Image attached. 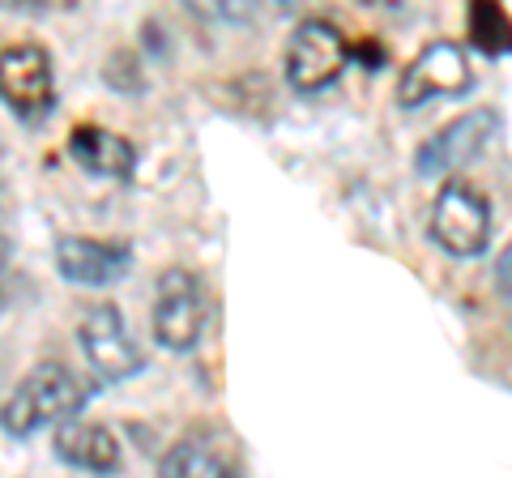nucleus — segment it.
Returning <instances> with one entry per match:
<instances>
[{
	"mask_svg": "<svg viewBox=\"0 0 512 478\" xmlns=\"http://www.w3.org/2000/svg\"><path fill=\"white\" fill-rule=\"evenodd\" d=\"M86 397H90L86 385L64 368V363H39V368H30L22 376V385L5 397L0 427H5L9 436L26 440L52 423H69L73 414L86 406Z\"/></svg>",
	"mask_w": 512,
	"mask_h": 478,
	"instance_id": "1",
	"label": "nucleus"
},
{
	"mask_svg": "<svg viewBox=\"0 0 512 478\" xmlns=\"http://www.w3.org/2000/svg\"><path fill=\"white\" fill-rule=\"evenodd\" d=\"M431 244L457 261H474L491 248V201L470 180H444L427 218Z\"/></svg>",
	"mask_w": 512,
	"mask_h": 478,
	"instance_id": "2",
	"label": "nucleus"
},
{
	"mask_svg": "<svg viewBox=\"0 0 512 478\" xmlns=\"http://www.w3.org/2000/svg\"><path fill=\"white\" fill-rule=\"evenodd\" d=\"M474 90V69L466 47L453 39H431L397 77V107L419 111L436 99H461Z\"/></svg>",
	"mask_w": 512,
	"mask_h": 478,
	"instance_id": "3",
	"label": "nucleus"
},
{
	"mask_svg": "<svg viewBox=\"0 0 512 478\" xmlns=\"http://www.w3.org/2000/svg\"><path fill=\"white\" fill-rule=\"evenodd\" d=\"M77 342H82V355L90 363V372L103 380V385H120V380L146 372V350L137 346V338L128 333V321L116 304H94L86 308L82 325H77Z\"/></svg>",
	"mask_w": 512,
	"mask_h": 478,
	"instance_id": "4",
	"label": "nucleus"
},
{
	"mask_svg": "<svg viewBox=\"0 0 512 478\" xmlns=\"http://www.w3.org/2000/svg\"><path fill=\"white\" fill-rule=\"evenodd\" d=\"M495 133H500V111L495 107H474L461 111L457 120H448L440 133H431L419 150H414V171L423 180H440V175H453L461 167H470L478 154H483Z\"/></svg>",
	"mask_w": 512,
	"mask_h": 478,
	"instance_id": "5",
	"label": "nucleus"
},
{
	"mask_svg": "<svg viewBox=\"0 0 512 478\" xmlns=\"http://www.w3.org/2000/svg\"><path fill=\"white\" fill-rule=\"evenodd\" d=\"M346 60L350 47L338 26L325 18H303L291 30V43H286V82L299 94H316L338 82Z\"/></svg>",
	"mask_w": 512,
	"mask_h": 478,
	"instance_id": "6",
	"label": "nucleus"
},
{
	"mask_svg": "<svg viewBox=\"0 0 512 478\" xmlns=\"http://www.w3.org/2000/svg\"><path fill=\"white\" fill-rule=\"evenodd\" d=\"M0 103L26 124L43 120L56 107L52 56L39 43H13L0 52Z\"/></svg>",
	"mask_w": 512,
	"mask_h": 478,
	"instance_id": "7",
	"label": "nucleus"
},
{
	"mask_svg": "<svg viewBox=\"0 0 512 478\" xmlns=\"http://www.w3.org/2000/svg\"><path fill=\"white\" fill-rule=\"evenodd\" d=\"M205 329V291L192 269L171 265L163 278H158L154 291V342L171 350V355H184V350L197 346Z\"/></svg>",
	"mask_w": 512,
	"mask_h": 478,
	"instance_id": "8",
	"label": "nucleus"
},
{
	"mask_svg": "<svg viewBox=\"0 0 512 478\" xmlns=\"http://www.w3.org/2000/svg\"><path fill=\"white\" fill-rule=\"evenodd\" d=\"M133 248L124 239H90V235H64L56 244V269L73 286H111L128 274Z\"/></svg>",
	"mask_w": 512,
	"mask_h": 478,
	"instance_id": "9",
	"label": "nucleus"
},
{
	"mask_svg": "<svg viewBox=\"0 0 512 478\" xmlns=\"http://www.w3.org/2000/svg\"><path fill=\"white\" fill-rule=\"evenodd\" d=\"M158 478H244L239 453L210 427H197L171 444L158 461Z\"/></svg>",
	"mask_w": 512,
	"mask_h": 478,
	"instance_id": "10",
	"label": "nucleus"
},
{
	"mask_svg": "<svg viewBox=\"0 0 512 478\" xmlns=\"http://www.w3.org/2000/svg\"><path fill=\"white\" fill-rule=\"evenodd\" d=\"M69 158L94 180H133L137 171L133 141L103 129V124H77L69 133Z\"/></svg>",
	"mask_w": 512,
	"mask_h": 478,
	"instance_id": "11",
	"label": "nucleus"
},
{
	"mask_svg": "<svg viewBox=\"0 0 512 478\" xmlns=\"http://www.w3.org/2000/svg\"><path fill=\"white\" fill-rule=\"evenodd\" d=\"M56 457L64 466L86 474H116L124 461L120 440L103 423H86V419H69L56 427Z\"/></svg>",
	"mask_w": 512,
	"mask_h": 478,
	"instance_id": "12",
	"label": "nucleus"
},
{
	"mask_svg": "<svg viewBox=\"0 0 512 478\" xmlns=\"http://www.w3.org/2000/svg\"><path fill=\"white\" fill-rule=\"evenodd\" d=\"M466 30H470V43L478 47L483 56H512V13L504 5H487L478 0L466 13Z\"/></svg>",
	"mask_w": 512,
	"mask_h": 478,
	"instance_id": "13",
	"label": "nucleus"
},
{
	"mask_svg": "<svg viewBox=\"0 0 512 478\" xmlns=\"http://www.w3.org/2000/svg\"><path fill=\"white\" fill-rule=\"evenodd\" d=\"M495 282H500V295L512 304V244L500 252V261H495Z\"/></svg>",
	"mask_w": 512,
	"mask_h": 478,
	"instance_id": "14",
	"label": "nucleus"
},
{
	"mask_svg": "<svg viewBox=\"0 0 512 478\" xmlns=\"http://www.w3.org/2000/svg\"><path fill=\"white\" fill-rule=\"evenodd\" d=\"M5 261H9V239L0 235V269H5Z\"/></svg>",
	"mask_w": 512,
	"mask_h": 478,
	"instance_id": "15",
	"label": "nucleus"
}]
</instances>
